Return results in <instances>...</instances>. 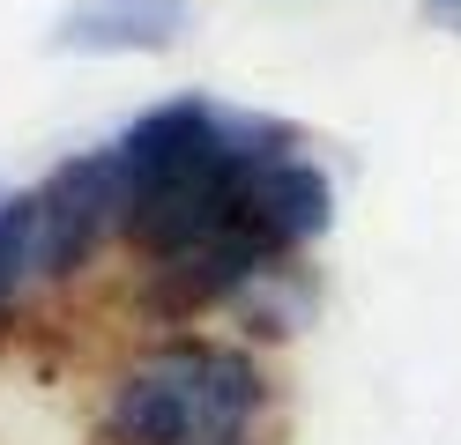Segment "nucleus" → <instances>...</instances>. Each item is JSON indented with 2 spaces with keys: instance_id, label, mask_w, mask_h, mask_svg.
Wrapping results in <instances>:
<instances>
[{
  "instance_id": "1",
  "label": "nucleus",
  "mask_w": 461,
  "mask_h": 445,
  "mask_svg": "<svg viewBox=\"0 0 461 445\" xmlns=\"http://www.w3.org/2000/svg\"><path fill=\"white\" fill-rule=\"evenodd\" d=\"M268 401L276 378L253 342L179 326L104 378L97 445H253Z\"/></svg>"
},
{
  "instance_id": "2",
  "label": "nucleus",
  "mask_w": 461,
  "mask_h": 445,
  "mask_svg": "<svg viewBox=\"0 0 461 445\" xmlns=\"http://www.w3.org/2000/svg\"><path fill=\"white\" fill-rule=\"evenodd\" d=\"M276 260H291L276 245V237L253 223V208L239 223H223L216 237H201V245H179V253H164V260H141L134 267V319L141 326H194V319H223L230 305H239V289L261 275V267Z\"/></svg>"
},
{
  "instance_id": "3",
  "label": "nucleus",
  "mask_w": 461,
  "mask_h": 445,
  "mask_svg": "<svg viewBox=\"0 0 461 445\" xmlns=\"http://www.w3.org/2000/svg\"><path fill=\"white\" fill-rule=\"evenodd\" d=\"M45 208V275L75 282L82 267H97L104 245H120V216H127V156L120 141L82 148L38 186Z\"/></svg>"
},
{
  "instance_id": "4",
  "label": "nucleus",
  "mask_w": 461,
  "mask_h": 445,
  "mask_svg": "<svg viewBox=\"0 0 461 445\" xmlns=\"http://www.w3.org/2000/svg\"><path fill=\"white\" fill-rule=\"evenodd\" d=\"M194 30L186 0H75L52 22V52H90V59H127V52H171Z\"/></svg>"
},
{
  "instance_id": "5",
  "label": "nucleus",
  "mask_w": 461,
  "mask_h": 445,
  "mask_svg": "<svg viewBox=\"0 0 461 445\" xmlns=\"http://www.w3.org/2000/svg\"><path fill=\"white\" fill-rule=\"evenodd\" d=\"M246 208L283 253H305L335 223V186H328V171L312 156H276V164H261L246 178Z\"/></svg>"
},
{
  "instance_id": "6",
  "label": "nucleus",
  "mask_w": 461,
  "mask_h": 445,
  "mask_svg": "<svg viewBox=\"0 0 461 445\" xmlns=\"http://www.w3.org/2000/svg\"><path fill=\"white\" fill-rule=\"evenodd\" d=\"M223 319H239L246 342H291L298 326L312 319V275H305V253L261 267V275L239 289V305H230Z\"/></svg>"
},
{
  "instance_id": "7",
  "label": "nucleus",
  "mask_w": 461,
  "mask_h": 445,
  "mask_svg": "<svg viewBox=\"0 0 461 445\" xmlns=\"http://www.w3.org/2000/svg\"><path fill=\"white\" fill-rule=\"evenodd\" d=\"M52 289L45 275V208L38 193H0V319L23 312V297Z\"/></svg>"
},
{
  "instance_id": "8",
  "label": "nucleus",
  "mask_w": 461,
  "mask_h": 445,
  "mask_svg": "<svg viewBox=\"0 0 461 445\" xmlns=\"http://www.w3.org/2000/svg\"><path fill=\"white\" fill-rule=\"evenodd\" d=\"M424 22H439V30L461 38V0H424Z\"/></svg>"
}]
</instances>
